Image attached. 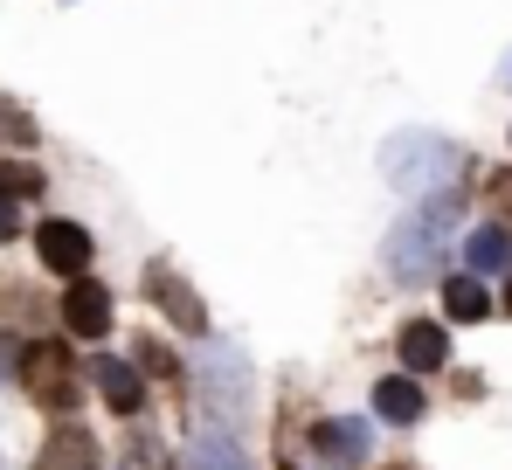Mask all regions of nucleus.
<instances>
[{
    "mask_svg": "<svg viewBox=\"0 0 512 470\" xmlns=\"http://www.w3.org/2000/svg\"><path fill=\"white\" fill-rule=\"evenodd\" d=\"M90 381H97V394H104L118 415H139V408H146V381H139V367H125V360H90Z\"/></svg>",
    "mask_w": 512,
    "mask_h": 470,
    "instance_id": "8",
    "label": "nucleus"
},
{
    "mask_svg": "<svg viewBox=\"0 0 512 470\" xmlns=\"http://www.w3.org/2000/svg\"><path fill=\"white\" fill-rule=\"evenodd\" d=\"M485 194H492V208L512 222V173H492V187H485Z\"/></svg>",
    "mask_w": 512,
    "mask_h": 470,
    "instance_id": "18",
    "label": "nucleus"
},
{
    "mask_svg": "<svg viewBox=\"0 0 512 470\" xmlns=\"http://www.w3.org/2000/svg\"><path fill=\"white\" fill-rule=\"evenodd\" d=\"M402 367H416V374L450 367V332H443L436 318H409V325H402Z\"/></svg>",
    "mask_w": 512,
    "mask_h": 470,
    "instance_id": "10",
    "label": "nucleus"
},
{
    "mask_svg": "<svg viewBox=\"0 0 512 470\" xmlns=\"http://www.w3.org/2000/svg\"><path fill=\"white\" fill-rule=\"evenodd\" d=\"M381 173H388L402 194H443L450 173H457V146H443V139H429V132H402V139H388Z\"/></svg>",
    "mask_w": 512,
    "mask_h": 470,
    "instance_id": "3",
    "label": "nucleus"
},
{
    "mask_svg": "<svg viewBox=\"0 0 512 470\" xmlns=\"http://www.w3.org/2000/svg\"><path fill=\"white\" fill-rule=\"evenodd\" d=\"M14 235H21V194L0 187V242H14Z\"/></svg>",
    "mask_w": 512,
    "mask_h": 470,
    "instance_id": "17",
    "label": "nucleus"
},
{
    "mask_svg": "<svg viewBox=\"0 0 512 470\" xmlns=\"http://www.w3.org/2000/svg\"><path fill=\"white\" fill-rule=\"evenodd\" d=\"M146 291H153V298H160V305L173 312V325H180V332H208V312H201V298H194V291L173 277L167 263H153V270H146Z\"/></svg>",
    "mask_w": 512,
    "mask_h": 470,
    "instance_id": "7",
    "label": "nucleus"
},
{
    "mask_svg": "<svg viewBox=\"0 0 512 470\" xmlns=\"http://www.w3.org/2000/svg\"><path fill=\"white\" fill-rule=\"evenodd\" d=\"M35 256L56 270V277H84L90 270V235L77 222H42L35 229Z\"/></svg>",
    "mask_w": 512,
    "mask_h": 470,
    "instance_id": "4",
    "label": "nucleus"
},
{
    "mask_svg": "<svg viewBox=\"0 0 512 470\" xmlns=\"http://www.w3.org/2000/svg\"><path fill=\"white\" fill-rule=\"evenodd\" d=\"M63 325H70L77 339H104V332H111V291L90 284V277H77L70 298H63Z\"/></svg>",
    "mask_w": 512,
    "mask_h": 470,
    "instance_id": "6",
    "label": "nucleus"
},
{
    "mask_svg": "<svg viewBox=\"0 0 512 470\" xmlns=\"http://www.w3.org/2000/svg\"><path fill=\"white\" fill-rule=\"evenodd\" d=\"M443 312L457 318V325H478V318H492V298H485L478 277H450L443 284Z\"/></svg>",
    "mask_w": 512,
    "mask_h": 470,
    "instance_id": "14",
    "label": "nucleus"
},
{
    "mask_svg": "<svg viewBox=\"0 0 512 470\" xmlns=\"http://www.w3.org/2000/svg\"><path fill=\"white\" fill-rule=\"evenodd\" d=\"M374 415H381V422H423V388L402 381V374H388V381L374 388Z\"/></svg>",
    "mask_w": 512,
    "mask_h": 470,
    "instance_id": "13",
    "label": "nucleus"
},
{
    "mask_svg": "<svg viewBox=\"0 0 512 470\" xmlns=\"http://www.w3.org/2000/svg\"><path fill=\"white\" fill-rule=\"evenodd\" d=\"M464 263H471V277H499L512 263V235L506 229H471L464 235Z\"/></svg>",
    "mask_w": 512,
    "mask_h": 470,
    "instance_id": "12",
    "label": "nucleus"
},
{
    "mask_svg": "<svg viewBox=\"0 0 512 470\" xmlns=\"http://www.w3.org/2000/svg\"><path fill=\"white\" fill-rule=\"evenodd\" d=\"M35 470H104V457H97V443H90L84 429H70V415H63V429L42 443Z\"/></svg>",
    "mask_w": 512,
    "mask_h": 470,
    "instance_id": "9",
    "label": "nucleus"
},
{
    "mask_svg": "<svg viewBox=\"0 0 512 470\" xmlns=\"http://www.w3.org/2000/svg\"><path fill=\"white\" fill-rule=\"evenodd\" d=\"M506 312H512V277H506Z\"/></svg>",
    "mask_w": 512,
    "mask_h": 470,
    "instance_id": "19",
    "label": "nucleus"
},
{
    "mask_svg": "<svg viewBox=\"0 0 512 470\" xmlns=\"http://www.w3.org/2000/svg\"><path fill=\"white\" fill-rule=\"evenodd\" d=\"M0 187L7 194H42V173L35 166H0Z\"/></svg>",
    "mask_w": 512,
    "mask_h": 470,
    "instance_id": "16",
    "label": "nucleus"
},
{
    "mask_svg": "<svg viewBox=\"0 0 512 470\" xmlns=\"http://www.w3.org/2000/svg\"><path fill=\"white\" fill-rule=\"evenodd\" d=\"M180 470H250V457H243V443H229L222 429H208V436H194V443H187Z\"/></svg>",
    "mask_w": 512,
    "mask_h": 470,
    "instance_id": "11",
    "label": "nucleus"
},
{
    "mask_svg": "<svg viewBox=\"0 0 512 470\" xmlns=\"http://www.w3.org/2000/svg\"><path fill=\"white\" fill-rule=\"evenodd\" d=\"M250 388V374H243V353H229V346H208V394L222 401V394H243Z\"/></svg>",
    "mask_w": 512,
    "mask_h": 470,
    "instance_id": "15",
    "label": "nucleus"
},
{
    "mask_svg": "<svg viewBox=\"0 0 512 470\" xmlns=\"http://www.w3.org/2000/svg\"><path fill=\"white\" fill-rule=\"evenodd\" d=\"M450 229H457V194H429L416 215L395 222V235H388V270H395L402 284L436 277L443 256H450Z\"/></svg>",
    "mask_w": 512,
    "mask_h": 470,
    "instance_id": "1",
    "label": "nucleus"
},
{
    "mask_svg": "<svg viewBox=\"0 0 512 470\" xmlns=\"http://www.w3.org/2000/svg\"><path fill=\"white\" fill-rule=\"evenodd\" d=\"M312 450H319V457H326V464H367V450H374V429H367V422H312Z\"/></svg>",
    "mask_w": 512,
    "mask_h": 470,
    "instance_id": "5",
    "label": "nucleus"
},
{
    "mask_svg": "<svg viewBox=\"0 0 512 470\" xmlns=\"http://www.w3.org/2000/svg\"><path fill=\"white\" fill-rule=\"evenodd\" d=\"M21 388L35 408H49V415H77V401H84V374H77V353L63 346V339H42V346H21Z\"/></svg>",
    "mask_w": 512,
    "mask_h": 470,
    "instance_id": "2",
    "label": "nucleus"
}]
</instances>
